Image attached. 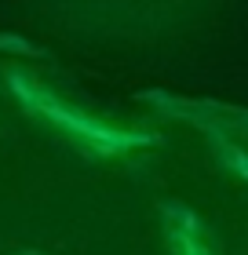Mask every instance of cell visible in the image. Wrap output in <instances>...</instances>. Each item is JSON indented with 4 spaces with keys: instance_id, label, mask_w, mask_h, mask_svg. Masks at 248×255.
<instances>
[{
    "instance_id": "obj_1",
    "label": "cell",
    "mask_w": 248,
    "mask_h": 255,
    "mask_svg": "<svg viewBox=\"0 0 248 255\" xmlns=\"http://www.w3.org/2000/svg\"><path fill=\"white\" fill-rule=\"evenodd\" d=\"M15 88H18V95L29 102L33 110H40L48 121H55L58 128H69V131H77L80 138H88L91 146H99V149H124V146H135V142H146L143 135H128V131H113V128H102V124H95V121H88V117H80V113H73V110H66V106H58L55 99H48L40 88H33V84H26L22 77H15Z\"/></svg>"
},
{
    "instance_id": "obj_2",
    "label": "cell",
    "mask_w": 248,
    "mask_h": 255,
    "mask_svg": "<svg viewBox=\"0 0 248 255\" xmlns=\"http://www.w3.org/2000/svg\"><path fill=\"white\" fill-rule=\"evenodd\" d=\"M175 237H179V248H183V255H208V252H205V248H201L197 241H194V234H175Z\"/></svg>"
}]
</instances>
